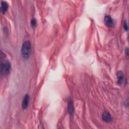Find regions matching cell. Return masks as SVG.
I'll return each instance as SVG.
<instances>
[{
	"mask_svg": "<svg viewBox=\"0 0 129 129\" xmlns=\"http://www.w3.org/2000/svg\"><path fill=\"white\" fill-rule=\"evenodd\" d=\"M31 43L29 41H25L23 42L21 48V54L24 59H28L31 52Z\"/></svg>",
	"mask_w": 129,
	"mask_h": 129,
	"instance_id": "6da1fadb",
	"label": "cell"
},
{
	"mask_svg": "<svg viewBox=\"0 0 129 129\" xmlns=\"http://www.w3.org/2000/svg\"><path fill=\"white\" fill-rule=\"evenodd\" d=\"M11 66L10 62L7 60H2L1 62V72L3 75H8L11 71Z\"/></svg>",
	"mask_w": 129,
	"mask_h": 129,
	"instance_id": "7a4b0ae2",
	"label": "cell"
},
{
	"mask_svg": "<svg viewBox=\"0 0 129 129\" xmlns=\"http://www.w3.org/2000/svg\"><path fill=\"white\" fill-rule=\"evenodd\" d=\"M68 110L69 113L71 115H72L74 114L75 110H74L73 101L70 97H69V98H68Z\"/></svg>",
	"mask_w": 129,
	"mask_h": 129,
	"instance_id": "3957f363",
	"label": "cell"
},
{
	"mask_svg": "<svg viewBox=\"0 0 129 129\" xmlns=\"http://www.w3.org/2000/svg\"><path fill=\"white\" fill-rule=\"evenodd\" d=\"M104 23L105 25L109 28H111L113 26L114 22L110 16L106 15L104 17Z\"/></svg>",
	"mask_w": 129,
	"mask_h": 129,
	"instance_id": "277c9868",
	"label": "cell"
},
{
	"mask_svg": "<svg viewBox=\"0 0 129 129\" xmlns=\"http://www.w3.org/2000/svg\"><path fill=\"white\" fill-rule=\"evenodd\" d=\"M29 100H30V98H29V95L26 94L24 96L22 100V107L23 109H25L28 107L29 103Z\"/></svg>",
	"mask_w": 129,
	"mask_h": 129,
	"instance_id": "5b68a950",
	"label": "cell"
},
{
	"mask_svg": "<svg viewBox=\"0 0 129 129\" xmlns=\"http://www.w3.org/2000/svg\"><path fill=\"white\" fill-rule=\"evenodd\" d=\"M102 118L103 121H104L106 122H110L112 120V118L110 114L107 111H105L102 113Z\"/></svg>",
	"mask_w": 129,
	"mask_h": 129,
	"instance_id": "8992f818",
	"label": "cell"
},
{
	"mask_svg": "<svg viewBox=\"0 0 129 129\" xmlns=\"http://www.w3.org/2000/svg\"><path fill=\"white\" fill-rule=\"evenodd\" d=\"M116 77H117V83L119 85H120L122 83V82L123 80L124 75L122 71H119L116 73Z\"/></svg>",
	"mask_w": 129,
	"mask_h": 129,
	"instance_id": "52a82bcc",
	"label": "cell"
},
{
	"mask_svg": "<svg viewBox=\"0 0 129 129\" xmlns=\"http://www.w3.org/2000/svg\"><path fill=\"white\" fill-rule=\"evenodd\" d=\"M8 4L5 1H2L1 2V11L2 13L5 14V12L7 11L8 8Z\"/></svg>",
	"mask_w": 129,
	"mask_h": 129,
	"instance_id": "ba28073f",
	"label": "cell"
},
{
	"mask_svg": "<svg viewBox=\"0 0 129 129\" xmlns=\"http://www.w3.org/2000/svg\"><path fill=\"white\" fill-rule=\"evenodd\" d=\"M30 24H31V26H32V27H33V28L36 27V26H37V21H36V20L35 18H32L31 20Z\"/></svg>",
	"mask_w": 129,
	"mask_h": 129,
	"instance_id": "9c48e42d",
	"label": "cell"
},
{
	"mask_svg": "<svg viewBox=\"0 0 129 129\" xmlns=\"http://www.w3.org/2000/svg\"><path fill=\"white\" fill-rule=\"evenodd\" d=\"M123 28L125 31H127L128 30V27L126 21H124L123 23Z\"/></svg>",
	"mask_w": 129,
	"mask_h": 129,
	"instance_id": "30bf717a",
	"label": "cell"
},
{
	"mask_svg": "<svg viewBox=\"0 0 129 129\" xmlns=\"http://www.w3.org/2000/svg\"><path fill=\"white\" fill-rule=\"evenodd\" d=\"M5 55V53H3L2 51H1V58H2L3 57L4 58V57H5V56H4Z\"/></svg>",
	"mask_w": 129,
	"mask_h": 129,
	"instance_id": "8fae6325",
	"label": "cell"
},
{
	"mask_svg": "<svg viewBox=\"0 0 129 129\" xmlns=\"http://www.w3.org/2000/svg\"><path fill=\"white\" fill-rule=\"evenodd\" d=\"M125 52L126 54L127 55H128V49H127V48H126V49L125 50Z\"/></svg>",
	"mask_w": 129,
	"mask_h": 129,
	"instance_id": "7c38bea8",
	"label": "cell"
}]
</instances>
